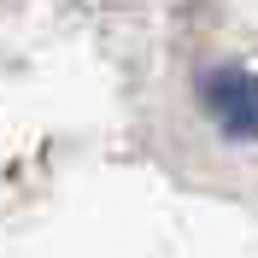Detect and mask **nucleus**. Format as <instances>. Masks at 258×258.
<instances>
[{
  "instance_id": "obj_1",
  "label": "nucleus",
  "mask_w": 258,
  "mask_h": 258,
  "mask_svg": "<svg viewBox=\"0 0 258 258\" xmlns=\"http://www.w3.org/2000/svg\"><path fill=\"white\" fill-rule=\"evenodd\" d=\"M206 112L217 117L229 141H252L258 135V77L241 71V64H223V71H211L206 77Z\"/></svg>"
}]
</instances>
